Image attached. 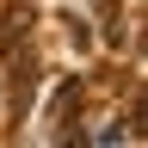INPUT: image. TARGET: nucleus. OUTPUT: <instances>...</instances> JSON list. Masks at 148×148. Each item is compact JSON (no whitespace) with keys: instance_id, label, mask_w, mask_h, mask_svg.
<instances>
[{"instance_id":"obj_1","label":"nucleus","mask_w":148,"mask_h":148,"mask_svg":"<svg viewBox=\"0 0 148 148\" xmlns=\"http://www.w3.org/2000/svg\"><path fill=\"white\" fill-rule=\"evenodd\" d=\"M92 6H99V12L111 18V25H117V6H123V0H92Z\"/></svg>"},{"instance_id":"obj_2","label":"nucleus","mask_w":148,"mask_h":148,"mask_svg":"<svg viewBox=\"0 0 148 148\" xmlns=\"http://www.w3.org/2000/svg\"><path fill=\"white\" fill-rule=\"evenodd\" d=\"M99 148H117V142H105V136H99Z\"/></svg>"}]
</instances>
